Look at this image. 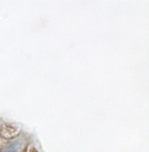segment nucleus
<instances>
[{
  "label": "nucleus",
  "mask_w": 149,
  "mask_h": 152,
  "mask_svg": "<svg viewBox=\"0 0 149 152\" xmlns=\"http://www.w3.org/2000/svg\"><path fill=\"white\" fill-rule=\"evenodd\" d=\"M3 129L4 130L6 129V132L3 134L5 138H9L11 136L17 133V128H14L13 126L9 125V124H7V123H0V130H3Z\"/></svg>",
  "instance_id": "f257e3e1"
}]
</instances>
